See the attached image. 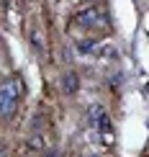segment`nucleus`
Returning a JSON list of instances; mask_svg holds the SVG:
<instances>
[{
	"label": "nucleus",
	"mask_w": 149,
	"mask_h": 157,
	"mask_svg": "<svg viewBox=\"0 0 149 157\" xmlns=\"http://www.w3.org/2000/svg\"><path fill=\"white\" fill-rule=\"evenodd\" d=\"M0 157H8V144L5 142H0Z\"/></svg>",
	"instance_id": "6e6552de"
},
{
	"label": "nucleus",
	"mask_w": 149,
	"mask_h": 157,
	"mask_svg": "<svg viewBox=\"0 0 149 157\" xmlns=\"http://www.w3.org/2000/svg\"><path fill=\"white\" fill-rule=\"evenodd\" d=\"M147 90H149V85H147Z\"/></svg>",
	"instance_id": "9d476101"
},
{
	"label": "nucleus",
	"mask_w": 149,
	"mask_h": 157,
	"mask_svg": "<svg viewBox=\"0 0 149 157\" xmlns=\"http://www.w3.org/2000/svg\"><path fill=\"white\" fill-rule=\"evenodd\" d=\"M41 157H62L57 149H49V152H41Z\"/></svg>",
	"instance_id": "0eeeda50"
},
{
	"label": "nucleus",
	"mask_w": 149,
	"mask_h": 157,
	"mask_svg": "<svg viewBox=\"0 0 149 157\" xmlns=\"http://www.w3.org/2000/svg\"><path fill=\"white\" fill-rule=\"evenodd\" d=\"M44 149V139H41V134H34L28 142H26V152H41Z\"/></svg>",
	"instance_id": "20e7f679"
},
{
	"label": "nucleus",
	"mask_w": 149,
	"mask_h": 157,
	"mask_svg": "<svg viewBox=\"0 0 149 157\" xmlns=\"http://www.w3.org/2000/svg\"><path fill=\"white\" fill-rule=\"evenodd\" d=\"M62 88H64V93L67 95H75L77 90H80V77H77V72H64V77H62Z\"/></svg>",
	"instance_id": "7ed1b4c3"
},
{
	"label": "nucleus",
	"mask_w": 149,
	"mask_h": 157,
	"mask_svg": "<svg viewBox=\"0 0 149 157\" xmlns=\"http://www.w3.org/2000/svg\"><path fill=\"white\" fill-rule=\"evenodd\" d=\"M80 157H98V155H80Z\"/></svg>",
	"instance_id": "1a4fd4ad"
},
{
	"label": "nucleus",
	"mask_w": 149,
	"mask_h": 157,
	"mask_svg": "<svg viewBox=\"0 0 149 157\" xmlns=\"http://www.w3.org/2000/svg\"><path fill=\"white\" fill-rule=\"evenodd\" d=\"M75 21L82 23V26H106V8H103V5L82 8V10H77Z\"/></svg>",
	"instance_id": "f03ea898"
},
{
	"label": "nucleus",
	"mask_w": 149,
	"mask_h": 157,
	"mask_svg": "<svg viewBox=\"0 0 149 157\" xmlns=\"http://www.w3.org/2000/svg\"><path fill=\"white\" fill-rule=\"evenodd\" d=\"M23 93V82L18 77H10L0 85V116H13L18 108V101H21Z\"/></svg>",
	"instance_id": "f257e3e1"
},
{
	"label": "nucleus",
	"mask_w": 149,
	"mask_h": 157,
	"mask_svg": "<svg viewBox=\"0 0 149 157\" xmlns=\"http://www.w3.org/2000/svg\"><path fill=\"white\" fill-rule=\"evenodd\" d=\"M31 44H34V49H36V52H44V41H41V34H39L36 29L31 31Z\"/></svg>",
	"instance_id": "39448f33"
},
{
	"label": "nucleus",
	"mask_w": 149,
	"mask_h": 157,
	"mask_svg": "<svg viewBox=\"0 0 149 157\" xmlns=\"http://www.w3.org/2000/svg\"><path fill=\"white\" fill-rule=\"evenodd\" d=\"M77 49H80V52H93V49H95V41H93V39H88V41H80V44H77Z\"/></svg>",
	"instance_id": "423d86ee"
}]
</instances>
